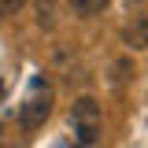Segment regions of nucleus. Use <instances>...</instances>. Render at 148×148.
Returning a JSON list of instances; mask_svg holds the SVG:
<instances>
[{"instance_id": "obj_1", "label": "nucleus", "mask_w": 148, "mask_h": 148, "mask_svg": "<svg viewBox=\"0 0 148 148\" xmlns=\"http://www.w3.org/2000/svg\"><path fill=\"white\" fill-rule=\"evenodd\" d=\"M71 126H74V137L78 145H96L100 141V126H104V115H100V104L92 96H78L71 108Z\"/></svg>"}, {"instance_id": "obj_2", "label": "nucleus", "mask_w": 148, "mask_h": 148, "mask_svg": "<svg viewBox=\"0 0 148 148\" xmlns=\"http://www.w3.org/2000/svg\"><path fill=\"white\" fill-rule=\"evenodd\" d=\"M48 115H52V89L45 78H34V89L26 96V104L18 108V122H22V130H37L45 126Z\"/></svg>"}, {"instance_id": "obj_3", "label": "nucleus", "mask_w": 148, "mask_h": 148, "mask_svg": "<svg viewBox=\"0 0 148 148\" xmlns=\"http://www.w3.org/2000/svg\"><path fill=\"white\" fill-rule=\"evenodd\" d=\"M122 37H126V45L133 48V52H145L148 48V11L133 15V22L122 30Z\"/></svg>"}, {"instance_id": "obj_4", "label": "nucleus", "mask_w": 148, "mask_h": 148, "mask_svg": "<svg viewBox=\"0 0 148 148\" xmlns=\"http://www.w3.org/2000/svg\"><path fill=\"white\" fill-rule=\"evenodd\" d=\"M71 4H74L78 15H100V11L108 8V0H71Z\"/></svg>"}, {"instance_id": "obj_5", "label": "nucleus", "mask_w": 148, "mask_h": 148, "mask_svg": "<svg viewBox=\"0 0 148 148\" xmlns=\"http://www.w3.org/2000/svg\"><path fill=\"white\" fill-rule=\"evenodd\" d=\"M22 4H26V0H0V15H15Z\"/></svg>"}, {"instance_id": "obj_6", "label": "nucleus", "mask_w": 148, "mask_h": 148, "mask_svg": "<svg viewBox=\"0 0 148 148\" xmlns=\"http://www.w3.org/2000/svg\"><path fill=\"white\" fill-rule=\"evenodd\" d=\"M4 92H8V89H4V82H0V100H4Z\"/></svg>"}]
</instances>
